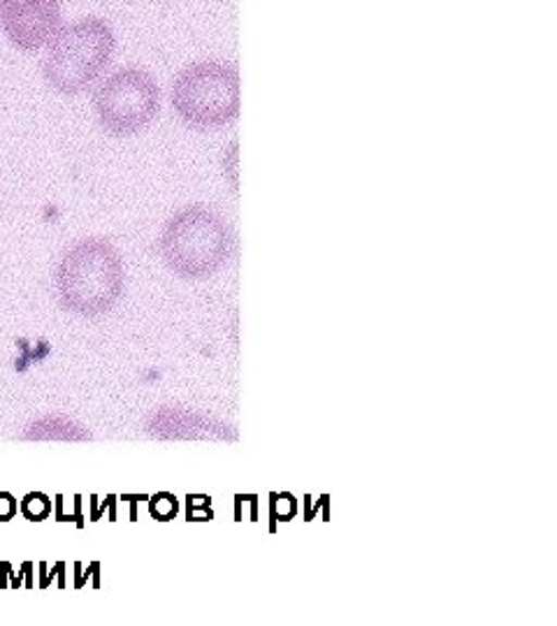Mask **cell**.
<instances>
[{
    "mask_svg": "<svg viewBox=\"0 0 557 626\" xmlns=\"http://www.w3.org/2000/svg\"><path fill=\"white\" fill-rule=\"evenodd\" d=\"M124 258L110 239L84 237L70 243L54 270L59 304L77 318H102L124 298Z\"/></svg>",
    "mask_w": 557,
    "mask_h": 626,
    "instance_id": "cell-1",
    "label": "cell"
},
{
    "mask_svg": "<svg viewBox=\"0 0 557 626\" xmlns=\"http://www.w3.org/2000/svg\"><path fill=\"white\" fill-rule=\"evenodd\" d=\"M159 249L172 274L184 281H205L231 263L235 235L216 209L188 204L165 221Z\"/></svg>",
    "mask_w": 557,
    "mask_h": 626,
    "instance_id": "cell-2",
    "label": "cell"
},
{
    "mask_svg": "<svg viewBox=\"0 0 557 626\" xmlns=\"http://www.w3.org/2000/svg\"><path fill=\"white\" fill-rule=\"evenodd\" d=\"M116 51L114 28L100 16H82L63 24L49 42L42 61V77L59 96H79L89 91L110 67Z\"/></svg>",
    "mask_w": 557,
    "mask_h": 626,
    "instance_id": "cell-3",
    "label": "cell"
},
{
    "mask_svg": "<svg viewBox=\"0 0 557 626\" xmlns=\"http://www.w3.org/2000/svg\"><path fill=\"white\" fill-rule=\"evenodd\" d=\"M170 104L182 124L194 130L228 126L242 110L239 70L219 59L188 63L172 82Z\"/></svg>",
    "mask_w": 557,
    "mask_h": 626,
    "instance_id": "cell-4",
    "label": "cell"
},
{
    "mask_svg": "<svg viewBox=\"0 0 557 626\" xmlns=\"http://www.w3.org/2000/svg\"><path fill=\"white\" fill-rule=\"evenodd\" d=\"M94 112L108 135H139L161 112V86L145 67H116L100 77L94 91Z\"/></svg>",
    "mask_w": 557,
    "mask_h": 626,
    "instance_id": "cell-5",
    "label": "cell"
},
{
    "mask_svg": "<svg viewBox=\"0 0 557 626\" xmlns=\"http://www.w3.org/2000/svg\"><path fill=\"white\" fill-rule=\"evenodd\" d=\"M63 24L61 0H26L0 10V28L20 51L47 49Z\"/></svg>",
    "mask_w": 557,
    "mask_h": 626,
    "instance_id": "cell-6",
    "label": "cell"
},
{
    "mask_svg": "<svg viewBox=\"0 0 557 626\" xmlns=\"http://www.w3.org/2000/svg\"><path fill=\"white\" fill-rule=\"evenodd\" d=\"M147 434L161 441H233L237 434L231 425L214 415H207L184 406H161L156 409L145 423Z\"/></svg>",
    "mask_w": 557,
    "mask_h": 626,
    "instance_id": "cell-7",
    "label": "cell"
},
{
    "mask_svg": "<svg viewBox=\"0 0 557 626\" xmlns=\"http://www.w3.org/2000/svg\"><path fill=\"white\" fill-rule=\"evenodd\" d=\"M22 439L26 441H63V443H79L91 441L94 434L82 423L73 421L67 415H42L24 427Z\"/></svg>",
    "mask_w": 557,
    "mask_h": 626,
    "instance_id": "cell-8",
    "label": "cell"
},
{
    "mask_svg": "<svg viewBox=\"0 0 557 626\" xmlns=\"http://www.w3.org/2000/svg\"><path fill=\"white\" fill-rule=\"evenodd\" d=\"M22 513L35 522L47 517L49 515V499L45 494H28L22 503Z\"/></svg>",
    "mask_w": 557,
    "mask_h": 626,
    "instance_id": "cell-9",
    "label": "cell"
},
{
    "mask_svg": "<svg viewBox=\"0 0 557 626\" xmlns=\"http://www.w3.org/2000/svg\"><path fill=\"white\" fill-rule=\"evenodd\" d=\"M223 165H228V167H223V172H228L231 186H233V190H237V142L231 145V151L223 159Z\"/></svg>",
    "mask_w": 557,
    "mask_h": 626,
    "instance_id": "cell-10",
    "label": "cell"
},
{
    "mask_svg": "<svg viewBox=\"0 0 557 626\" xmlns=\"http://www.w3.org/2000/svg\"><path fill=\"white\" fill-rule=\"evenodd\" d=\"M20 3H26V0H0V10L12 8V5H20Z\"/></svg>",
    "mask_w": 557,
    "mask_h": 626,
    "instance_id": "cell-11",
    "label": "cell"
}]
</instances>
